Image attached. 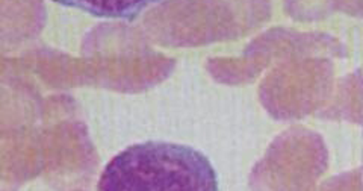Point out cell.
<instances>
[{
    "label": "cell",
    "instance_id": "obj_1",
    "mask_svg": "<svg viewBox=\"0 0 363 191\" xmlns=\"http://www.w3.org/2000/svg\"><path fill=\"white\" fill-rule=\"evenodd\" d=\"M99 190H217L209 160L191 146L145 141L129 146L108 163Z\"/></svg>",
    "mask_w": 363,
    "mask_h": 191
},
{
    "label": "cell",
    "instance_id": "obj_2",
    "mask_svg": "<svg viewBox=\"0 0 363 191\" xmlns=\"http://www.w3.org/2000/svg\"><path fill=\"white\" fill-rule=\"evenodd\" d=\"M65 8L82 11L97 18L133 21L143 11L161 0H53Z\"/></svg>",
    "mask_w": 363,
    "mask_h": 191
}]
</instances>
